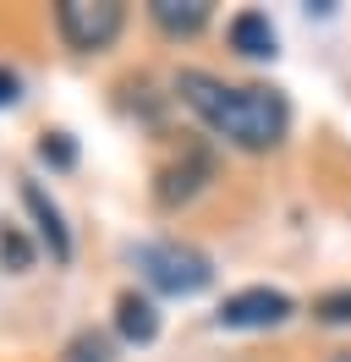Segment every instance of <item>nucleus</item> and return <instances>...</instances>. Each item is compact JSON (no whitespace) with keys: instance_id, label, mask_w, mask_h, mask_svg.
<instances>
[{"instance_id":"7ed1b4c3","label":"nucleus","mask_w":351,"mask_h":362,"mask_svg":"<svg viewBox=\"0 0 351 362\" xmlns=\"http://www.w3.org/2000/svg\"><path fill=\"white\" fill-rule=\"evenodd\" d=\"M121 23H127V6L121 0H61L55 6V28L61 39L77 55H99L121 39Z\"/></svg>"},{"instance_id":"f8f14e48","label":"nucleus","mask_w":351,"mask_h":362,"mask_svg":"<svg viewBox=\"0 0 351 362\" xmlns=\"http://www.w3.org/2000/svg\"><path fill=\"white\" fill-rule=\"evenodd\" d=\"M0 264H11V269H28V264H33V247H28V242H22L17 230H0Z\"/></svg>"},{"instance_id":"423d86ee","label":"nucleus","mask_w":351,"mask_h":362,"mask_svg":"<svg viewBox=\"0 0 351 362\" xmlns=\"http://www.w3.org/2000/svg\"><path fill=\"white\" fill-rule=\"evenodd\" d=\"M149 17L171 39H192L197 28L214 17V0H149Z\"/></svg>"},{"instance_id":"1a4fd4ad","label":"nucleus","mask_w":351,"mask_h":362,"mask_svg":"<svg viewBox=\"0 0 351 362\" xmlns=\"http://www.w3.org/2000/svg\"><path fill=\"white\" fill-rule=\"evenodd\" d=\"M203 181H209V159H203V154H192L187 165H171V170L159 176V204H165V209L187 204V198H192Z\"/></svg>"},{"instance_id":"20e7f679","label":"nucleus","mask_w":351,"mask_h":362,"mask_svg":"<svg viewBox=\"0 0 351 362\" xmlns=\"http://www.w3.org/2000/svg\"><path fill=\"white\" fill-rule=\"evenodd\" d=\"M297 313V302L285 291H269V286H247V291L225 296L219 302V329H275Z\"/></svg>"},{"instance_id":"2eb2a0df","label":"nucleus","mask_w":351,"mask_h":362,"mask_svg":"<svg viewBox=\"0 0 351 362\" xmlns=\"http://www.w3.org/2000/svg\"><path fill=\"white\" fill-rule=\"evenodd\" d=\"M335 362H351V351H340V357H335Z\"/></svg>"},{"instance_id":"6e6552de","label":"nucleus","mask_w":351,"mask_h":362,"mask_svg":"<svg viewBox=\"0 0 351 362\" xmlns=\"http://www.w3.org/2000/svg\"><path fill=\"white\" fill-rule=\"evenodd\" d=\"M115 329H121V340H132V346H149L154 335H159V313H154L149 296L127 291L121 302H115Z\"/></svg>"},{"instance_id":"9d476101","label":"nucleus","mask_w":351,"mask_h":362,"mask_svg":"<svg viewBox=\"0 0 351 362\" xmlns=\"http://www.w3.org/2000/svg\"><path fill=\"white\" fill-rule=\"evenodd\" d=\"M313 318L318 324H351V291H324L313 302Z\"/></svg>"},{"instance_id":"0eeeda50","label":"nucleus","mask_w":351,"mask_h":362,"mask_svg":"<svg viewBox=\"0 0 351 362\" xmlns=\"http://www.w3.org/2000/svg\"><path fill=\"white\" fill-rule=\"evenodd\" d=\"M225 33H231V49H236V55H247V61L275 55V23H269L263 11H236Z\"/></svg>"},{"instance_id":"4468645a","label":"nucleus","mask_w":351,"mask_h":362,"mask_svg":"<svg viewBox=\"0 0 351 362\" xmlns=\"http://www.w3.org/2000/svg\"><path fill=\"white\" fill-rule=\"evenodd\" d=\"M17 99H22V77L0 66V105H17Z\"/></svg>"},{"instance_id":"ddd939ff","label":"nucleus","mask_w":351,"mask_h":362,"mask_svg":"<svg viewBox=\"0 0 351 362\" xmlns=\"http://www.w3.org/2000/svg\"><path fill=\"white\" fill-rule=\"evenodd\" d=\"M39 154H44V159H55V165H71V159H77V148L66 143V132H50V137L39 143Z\"/></svg>"},{"instance_id":"39448f33","label":"nucleus","mask_w":351,"mask_h":362,"mask_svg":"<svg viewBox=\"0 0 351 362\" xmlns=\"http://www.w3.org/2000/svg\"><path fill=\"white\" fill-rule=\"evenodd\" d=\"M22 204H28V214H33V226H39V236H44V247L55 252V258H71V230H66V220H61V209L50 204V192H44L39 181H22Z\"/></svg>"},{"instance_id":"9b49d317","label":"nucleus","mask_w":351,"mask_h":362,"mask_svg":"<svg viewBox=\"0 0 351 362\" xmlns=\"http://www.w3.org/2000/svg\"><path fill=\"white\" fill-rule=\"evenodd\" d=\"M66 362H110V340L105 335H77L66 346Z\"/></svg>"},{"instance_id":"f257e3e1","label":"nucleus","mask_w":351,"mask_h":362,"mask_svg":"<svg viewBox=\"0 0 351 362\" xmlns=\"http://www.w3.org/2000/svg\"><path fill=\"white\" fill-rule=\"evenodd\" d=\"M176 93H181V105H187L209 132L225 137L241 154H269V148H280L285 132H291V105H285V93L269 88V83H219L214 71L187 66L176 77Z\"/></svg>"},{"instance_id":"f03ea898","label":"nucleus","mask_w":351,"mask_h":362,"mask_svg":"<svg viewBox=\"0 0 351 362\" xmlns=\"http://www.w3.org/2000/svg\"><path fill=\"white\" fill-rule=\"evenodd\" d=\"M132 264L143 269L154 291L165 296H197L214 286V264H209V252L187 247V242H143V247L132 252Z\"/></svg>"}]
</instances>
